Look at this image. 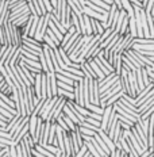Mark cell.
<instances>
[{
	"label": "cell",
	"instance_id": "cell-25",
	"mask_svg": "<svg viewBox=\"0 0 154 157\" xmlns=\"http://www.w3.org/2000/svg\"><path fill=\"white\" fill-rule=\"evenodd\" d=\"M146 18H147V25H149V30H150V37L154 38V19L153 15L150 12H146Z\"/></svg>",
	"mask_w": 154,
	"mask_h": 157
},
{
	"label": "cell",
	"instance_id": "cell-34",
	"mask_svg": "<svg viewBox=\"0 0 154 157\" xmlns=\"http://www.w3.org/2000/svg\"><path fill=\"white\" fill-rule=\"evenodd\" d=\"M43 42H45V44H47V45H49V46H50L51 49H54V48H58L57 45L54 44V41H53V39H51L50 37H49L47 34H45V37H43Z\"/></svg>",
	"mask_w": 154,
	"mask_h": 157
},
{
	"label": "cell",
	"instance_id": "cell-39",
	"mask_svg": "<svg viewBox=\"0 0 154 157\" xmlns=\"http://www.w3.org/2000/svg\"><path fill=\"white\" fill-rule=\"evenodd\" d=\"M9 157H18V153H16V145L9 146Z\"/></svg>",
	"mask_w": 154,
	"mask_h": 157
},
{
	"label": "cell",
	"instance_id": "cell-6",
	"mask_svg": "<svg viewBox=\"0 0 154 157\" xmlns=\"http://www.w3.org/2000/svg\"><path fill=\"white\" fill-rule=\"evenodd\" d=\"M111 111H112V106H107V107H104L103 115H101V121H100V127L104 130V132H107V126H108V121H110Z\"/></svg>",
	"mask_w": 154,
	"mask_h": 157
},
{
	"label": "cell",
	"instance_id": "cell-28",
	"mask_svg": "<svg viewBox=\"0 0 154 157\" xmlns=\"http://www.w3.org/2000/svg\"><path fill=\"white\" fill-rule=\"evenodd\" d=\"M39 63H41V67H42V71L45 73H49V68H47V64H46V58H45V53L43 50L39 53Z\"/></svg>",
	"mask_w": 154,
	"mask_h": 157
},
{
	"label": "cell",
	"instance_id": "cell-29",
	"mask_svg": "<svg viewBox=\"0 0 154 157\" xmlns=\"http://www.w3.org/2000/svg\"><path fill=\"white\" fill-rule=\"evenodd\" d=\"M58 95L60 96H65L68 100H74V94L73 92H69V91H65L62 88L58 87Z\"/></svg>",
	"mask_w": 154,
	"mask_h": 157
},
{
	"label": "cell",
	"instance_id": "cell-38",
	"mask_svg": "<svg viewBox=\"0 0 154 157\" xmlns=\"http://www.w3.org/2000/svg\"><path fill=\"white\" fill-rule=\"evenodd\" d=\"M43 3H45V6H46L47 12H53L54 11V7H53V4H51L50 0H43Z\"/></svg>",
	"mask_w": 154,
	"mask_h": 157
},
{
	"label": "cell",
	"instance_id": "cell-18",
	"mask_svg": "<svg viewBox=\"0 0 154 157\" xmlns=\"http://www.w3.org/2000/svg\"><path fill=\"white\" fill-rule=\"evenodd\" d=\"M21 118H22L21 114H16V115H15V117L12 118V119H11V121H9V122L7 123V126L4 127V132H7V133L11 132V130H12V127H14V126L16 125V123H18L19 121H21Z\"/></svg>",
	"mask_w": 154,
	"mask_h": 157
},
{
	"label": "cell",
	"instance_id": "cell-24",
	"mask_svg": "<svg viewBox=\"0 0 154 157\" xmlns=\"http://www.w3.org/2000/svg\"><path fill=\"white\" fill-rule=\"evenodd\" d=\"M137 73V80H138V86H139V92L143 90L146 86H145V81H143V76H142V68H139V69L135 71ZM138 92V94H139Z\"/></svg>",
	"mask_w": 154,
	"mask_h": 157
},
{
	"label": "cell",
	"instance_id": "cell-43",
	"mask_svg": "<svg viewBox=\"0 0 154 157\" xmlns=\"http://www.w3.org/2000/svg\"><path fill=\"white\" fill-rule=\"evenodd\" d=\"M153 4H154V0H149L147 2V6H146V12H152V8H153Z\"/></svg>",
	"mask_w": 154,
	"mask_h": 157
},
{
	"label": "cell",
	"instance_id": "cell-41",
	"mask_svg": "<svg viewBox=\"0 0 154 157\" xmlns=\"http://www.w3.org/2000/svg\"><path fill=\"white\" fill-rule=\"evenodd\" d=\"M38 3H39V6H41V10H42V15L47 14V10H46V6H45L43 0H38Z\"/></svg>",
	"mask_w": 154,
	"mask_h": 157
},
{
	"label": "cell",
	"instance_id": "cell-32",
	"mask_svg": "<svg viewBox=\"0 0 154 157\" xmlns=\"http://www.w3.org/2000/svg\"><path fill=\"white\" fill-rule=\"evenodd\" d=\"M89 2H92L93 4H96V6H99V7H101V8H104V10H110L111 8V6L110 4H107V3H104L103 0H89Z\"/></svg>",
	"mask_w": 154,
	"mask_h": 157
},
{
	"label": "cell",
	"instance_id": "cell-13",
	"mask_svg": "<svg viewBox=\"0 0 154 157\" xmlns=\"http://www.w3.org/2000/svg\"><path fill=\"white\" fill-rule=\"evenodd\" d=\"M134 127H135V130L138 132V134L141 136V138H142V141L146 144L147 146H149V140H147V133L143 130V127L141 126V123H139V121H137L135 123H134Z\"/></svg>",
	"mask_w": 154,
	"mask_h": 157
},
{
	"label": "cell",
	"instance_id": "cell-11",
	"mask_svg": "<svg viewBox=\"0 0 154 157\" xmlns=\"http://www.w3.org/2000/svg\"><path fill=\"white\" fill-rule=\"evenodd\" d=\"M41 86H42V72L35 75V81H34V84H32L34 91H35V95H37V98H39V99L42 98L41 96Z\"/></svg>",
	"mask_w": 154,
	"mask_h": 157
},
{
	"label": "cell",
	"instance_id": "cell-3",
	"mask_svg": "<svg viewBox=\"0 0 154 157\" xmlns=\"http://www.w3.org/2000/svg\"><path fill=\"white\" fill-rule=\"evenodd\" d=\"M66 100L68 99L65 96H60V95H58L57 102H55V104H54L53 109H51V111L49 113L46 121H49V122H55V121H57V118L60 117L61 113L64 111V107H65V104H66Z\"/></svg>",
	"mask_w": 154,
	"mask_h": 157
},
{
	"label": "cell",
	"instance_id": "cell-1",
	"mask_svg": "<svg viewBox=\"0 0 154 157\" xmlns=\"http://www.w3.org/2000/svg\"><path fill=\"white\" fill-rule=\"evenodd\" d=\"M6 26H7L8 31H9V35H11V41H12V45L14 46H22L23 44V34H22V29L18 27L12 23L11 21L6 22Z\"/></svg>",
	"mask_w": 154,
	"mask_h": 157
},
{
	"label": "cell",
	"instance_id": "cell-14",
	"mask_svg": "<svg viewBox=\"0 0 154 157\" xmlns=\"http://www.w3.org/2000/svg\"><path fill=\"white\" fill-rule=\"evenodd\" d=\"M30 15H32L31 12H26V14L23 15H21V16H18V18L15 19V21H12V23H14L15 26H18V27H22L26 22L28 21V18H30Z\"/></svg>",
	"mask_w": 154,
	"mask_h": 157
},
{
	"label": "cell",
	"instance_id": "cell-37",
	"mask_svg": "<svg viewBox=\"0 0 154 157\" xmlns=\"http://www.w3.org/2000/svg\"><path fill=\"white\" fill-rule=\"evenodd\" d=\"M85 121H87V122H89V123H92V125H95V126L100 127V121L95 119V118H92V117H87V118H85Z\"/></svg>",
	"mask_w": 154,
	"mask_h": 157
},
{
	"label": "cell",
	"instance_id": "cell-19",
	"mask_svg": "<svg viewBox=\"0 0 154 157\" xmlns=\"http://www.w3.org/2000/svg\"><path fill=\"white\" fill-rule=\"evenodd\" d=\"M32 19H34V15H30V18H28V21L26 22V23L22 26V34H23V37H27L28 33H30V29H31V23H32Z\"/></svg>",
	"mask_w": 154,
	"mask_h": 157
},
{
	"label": "cell",
	"instance_id": "cell-44",
	"mask_svg": "<svg viewBox=\"0 0 154 157\" xmlns=\"http://www.w3.org/2000/svg\"><path fill=\"white\" fill-rule=\"evenodd\" d=\"M119 122H120V121H119ZM120 126H122V129H131V126L127 125V123H124V122H120Z\"/></svg>",
	"mask_w": 154,
	"mask_h": 157
},
{
	"label": "cell",
	"instance_id": "cell-33",
	"mask_svg": "<svg viewBox=\"0 0 154 157\" xmlns=\"http://www.w3.org/2000/svg\"><path fill=\"white\" fill-rule=\"evenodd\" d=\"M55 122H57V123H58V125H60V126L62 127V129H64V130H65V132H70L69 126H68V125H66V123H65V121H64V119H62V117H61V115H60V117H58V118H57V121H55Z\"/></svg>",
	"mask_w": 154,
	"mask_h": 157
},
{
	"label": "cell",
	"instance_id": "cell-4",
	"mask_svg": "<svg viewBox=\"0 0 154 157\" xmlns=\"http://www.w3.org/2000/svg\"><path fill=\"white\" fill-rule=\"evenodd\" d=\"M119 81H120V86H122V90L124 94L130 95L131 90H130V83H129V71L127 69H122V73L119 76Z\"/></svg>",
	"mask_w": 154,
	"mask_h": 157
},
{
	"label": "cell",
	"instance_id": "cell-42",
	"mask_svg": "<svg viewBox=\"0 0 154 157\" xmlns=\"http://www.w3.org/2000/svg\"><path fill=\"white\" fill-rule=\"evenodd\" d=\"M120 155H122V149H115L114 152H111V155L110 157H120Z\"/></svg>",
	"mask_w": 154,
	"mask_h": 157
},
{
	"label": "cell",
	"instance_id": "cell-16",
	"mask_svg": "<svg viewBox=\"0 0 154 157\" xmlns=\"http://www.w3.org/2000/svg\"><path fill=\"white\" fill-rule=\"evenodd\" d=\"M129 31H130V34L133 35L134 38L138 37V31H137V21H135V16H130V21H129Z\"/></svg>",
	"mask_w": 154,
	"mask_h": 157
},
{
	"label": "cell",
	"instance_id": "cell-23",
	"mask_svg": "<svg viewBox=\"0 0 154 157\" xmlns=\"http://www.w3.org/2000/svg\"><path fill=\"white\" fill-rule=\"evenodd\" d=\"M123 94H124V92H123V90H120L119 92L115 94L112 98H110V99H108L107 102H106V107H107V106H112V104H115V103L118 102V100H119L120 98L123 96Z\"/></svg>",
	"mask_w": 154,
	"mask_h": 157
},
{
	"label": "cell",
	"instance_id": "cell-12",
	"mask_svg": "<svg viewBox=\"0 0 154 157\" xmlns=\"http://www.w3.org/2000/svg\"><path fill=\"white\" fill-rule=\"evenodd\" d=\"M87 61L91 64V67H92L93 72H95V73H96L97 80H101V78H104V77H106V75H104V72L100 69V67H99V65H97L96 63H95V60H93V58H89V60H87Z\"/></svg>",
	"mask_w": 154,
	"mask_h": 157
},
{
	"label": "cell",
	"instance_id": "cell-48",
	"mask_svg": "<svg viewBox=\"0 0 154 157\" xmlns=\"http://www.w3.org/2000/svg\"><path fill=\"white\" fill-rule=\"evenodd\" d=\"M2 3H3V0H0V6H2Z\"/></svg>",
	"mask_w": 154,
	"mask_h": 157
},
{
	"label": "cell",
	"instance_id": "cell-22",
	"mask_svg": "<svg viewBox=\"0 0 154 157\" xmlns=\"http://www.w3.org/2000/svg\"><path fill=\"white\" fill-rule=\"evenodd\" d=\"M129 21H130V16H129V14H127L126 16H124L123 23H122V27H120V31H119L120 35H126L127 33H130V31H129Z\"/></svg>",
	"mask_w": 154,
	"mask_h": 157
},
{
	"label": "cell",
	"instance_id": "cell-21",
	"mask_svg": "<svg viewBox=\"0 0 154 157\" xmlns=\"http://www.w3.org/2000/svg\"><path fill=\"white\" fill-rule=\"evenodd\" d=\"M45 100L46 99H39V102L35 104V107H34V111H32V114L31 115H35V117H39L41 115V113H42V109H43V104H45Z\"/></svg>",
	"mask_w": 154,
	"mask_h": 157
},
{
	"label": "cell",
	"instance_id": "cell-5",
	"mask_svg": "<svg viewBox=\"0 0 154 157\" xmlns=\"http://www.w3.org/2000/svg\"><path fill=\"white\" fill-rule=\"evenodd\" d=\"M80 69L83 71V73H84V76H85V77H89V78H97L96 73L93 72L92 67H91V64L88 63L87 60H83V61L80 63Z\"/></svg>",
	"mask_w": 154,
	"mask_h": 157
},
{
	"label": "cell",
	"instance_id": "cell-10",
	"mask_svg": "<svg viewBox=\"0 0 154 157\" xmlns=\"http://www.w3.org/2000/svg\"><path fill=\"white\" fill-rule=\"evenodd\" d=\"M114 68H115V73L120 76V73H122V69H123L122 53H115V60H114Z\"/></svg>",
	"mask_w": 154,
	"mask_h": 157
},
{
	"label": "cell",
	"instance_id": "cell-9",
	"mask_svg": "<svg viewBox=\"0 0 154 157\" xmlns=\"http://www.w3.org/2000/svg\"><path fill=\"white\" fill-rule=\"evenodd\" d=\"M50 126H51V122L49 121H45V127H43V133H42V138L39 141V145H46L49 144V134H50Z\"/></svg>",
	"mask_w": 154,
	"mask_h": 157
},
{
	"label": "cell",
	"instance_id": "cell-47",
	"mask_svg": "<svg viewBox=\"0 0 154 157\" xmlns=\"http://www.w3.org/2000/svg\"><path fill=\"white\" fill-rule=\"evenodd\" d=\"M84 157H93L92 155H91V153L89 152H87V153H85V155H84Z\"/></svg>",
	"mask_w": 154,
	"mask_h": 157
},
{
	"label": "cell",
	"instance_id": "cell-27",
	"mask_svg": "<svg viewBox=\"0 0 154 157\" xmlns=\"http://www.w3.org/2000/svg\"><path fill=\"white\" fill-rule=\"evenodd\" d=\"M84 144L87 145V148H88V152L91 153L93 157H101L100 155H99V152L96 150V148H95V145L91 141H84Z\"/></svg>",
	"mask_w": 154,
	"mask_h": 157
},
{
	"label": "cell",
	"instance_id": "cell-26",
	"mask_svg": "<svg viewBox=\"0 0 154 157\" xmlns=\"http://www.w3.org/2000/svg\"><path fill=\"white\" fill-rule=\"evenodd\" d=\"M93 137H95V138H96V141L100 144V146H101V148H103V150H104V152H106L107 155H111V150H110V148H108V146H107V144L103 141V138H101V137L99 136V133H96V134H95Z\"/></svg>",
	"mask_w": 154,
	"mask_h": 157
},
{
	"label": "cell",
	"instance_id": "cell-35",
	"mask_svg": "<svg viewBox=\"0 0 154 157\" xmlns=\"http://www.w3.org/2000/svg\"><path fill=\"white\" fill-rule=\"evenodd\" d=\"M114 30H112V29H111V27H108V29H106V30H104V33H103V34H101L100 35V44H101V42H103L104 41V39H106L107 37H108V35H110L111 34V33H112Z\"/></svg>",
	"mask_w": 154,
	"mask_h": 157
},
{
	"label": "cell",
	"instance_id": "cell-7",
	"mask_svg": "<svg viewBox=\"0 0 154 157\" xmlns=\"http://www.w3.org/2000/svg\"><path fill=\"white\" fill-rule=\"evenodd\" d=\"M97 133H99V136L101 137V138H103V141L107 144V146H108V148H110L111 152H114V150L116 149V145H115V144H114L112 138H111V137L107 134V132H104V130L100 127V129H99V132H97Z\"/></svg>",
	"mask_w": 154,
	"mask_h": 157
},
{
	"label": "cell",
	"instance_id": "cell-17",
	"mask_svg": "<svg viewBox=\"0 0 154 157\" xmlns=\"http://www.w3.org/2000/svg\"><path fill=\"white\" fill-rule=\"evenodd\" d=\"M81 35H83V34H80V33H77V31L74 33V34H73V35H72V37L69 38V41L66 42V45H65V46H64L65 50H66V52L69 50V49H70V48L73 46V45H74V44H76V42L78 41V38H80Z\"/></svg>",
	"mask_w": 154,
	"mask_h": 157
},
{
	"label": "cell",
	"instance_id": "cell-30",
	"mask_svg": "<svg viewBox=\"0 0 154 157\" xmlns=\"http://www.w3.org/2000/svg\"><path fill=\"white\" fill-rule=\"evenodd\" d=\"M87 109L91 110V111H93V113L100 114V115H103V111H104V109H103L101 106H97V104H92V103L87 104Z\"/></svg>",
	"mask_w": 154,
	"mask_h": 157
},
{
	"label": "cell",
	"instance_id": "cell-40",
	"mask_svg": "<svg viewBox=\"0 0 154 157\" xmlns=\"http://www.w3.org/2000/svg\"><path fill=\"white\" fill-rule=\"evenodd\" d=\"M27 6H28V10H30L31 14L32 15H37V11H35V7H34V4H32L31 0H27Z\"/></svg>",
	"mask_w": 154,
	"mask_h": 157
},
{
	"label": "cell",
	"instance_id": "cell-15",
	"mask_svg": "<svg viewBox=\"0 0 154 157\" xmlns=\"http://www.w3.org/2000/svg\"><path fill=\"white\" fill-rule=\"evenodd\" d=\"M37 119H38V117L30 115V121H28V134H30L32 138H34L35 129H37Z\"/></svg>",
	"mask_w": 154,
	"mask_h": 157
},
{
	"label": "cell",
	"instance_id": "cell-46",
	"mask_svg": "<svg viewBox=\"0 0 154 157\" xmlns=\"http://www.w3.org/2000/svg\"><path fill=\"white\" fill-rule=\"evenodd\" d=\"M120 157H129V155H127L126 152H123V150H122V155H120Z\"/></svg>",
	"mask_w": 154,
	"mask_h": 157
},
{
	"label": "cell",
	"instance_id": "cell-50",
	"mask_svg": "<svg viewBox=\"0 0 154 157\" xmlns=\"http://www.w3.org/2000/svg\"><path fill=\"white\" fill-rule=\"evenodd\" d=\"M68 157H73V156H68Z\"/></svg>",
	"mask_w": 154,
	"mask_h": 157
},
{
	"label": "cell",
	"instance_id": "cell-8",
	"mask_svg": "<svg viewBox=\"0 0 154 157\" xmlns=\"http://www.w3.org/2000/svg\"><path fill=\"white\" fill-rule=\"evenodd\" d=\"M64 141H65V152L70 156H74V149H73V144H72L69 132H64Z\"/></svg>",
	"mask_w": 154,
	"mask_h": 157
},
{
	"label": "cell",
	"instance_id": "cell-20",
	"mask_svg": "<svg viewBox=\"0 0 154 157\" xmlns=\"http://www.w3.org/2000/svg\"><path fill=\"white\" fill-rule=\"evenodd\" d=\"M84 22H85V35H93L92 34V25H91V16L84 14Z\"/></svg>",
	"mask_w": 154,
	"mask_h": 157
},
{
	"label": "cell",
	"instance_id": "cell-2",
	"mask_svg": "<svg viewBox=\"0 0 154 157\" xmlns=\"http://www.w3.org/2000/svg\"><path fill=\"white\" fill-rule=\"evenodd\" d=\"M49 22H50V12L47 14L39 16V22H38V27H37V31L34 34V38L39 42H43V37L46 34V30L49 29Z\"/></svg>",
	"mask_w": 154,
	"mask_h": 157
},
{
	"label": "cell",
	"instance_id": "cell-31",
	"mask_svg": "<svg viewBox=\"0 0 154 157\" xmlns=\"http://www.w3.org/2000/svg\"><path fill=\"white\" fill-rule=\"evenodd\" d=\"M78 129H80V132L83 136H95L97 132H95V130H91L88 129V127H84V126H78Z\"/></svg>",
	"mask_w": 154,
	"mask_h": 157
},
{
	"label": "cell",
	"instance_id": "cell-36",
	"mask_svg": "<svg viewBox=\"0 0 154 157\" xmlns=\"http://www.w3.org/2000/svg\"><path fill=\"white\" fill-rule=\"evenodd\" d=\"M31 2H32V4H34V7H35L37 15H38V16H42V10H41V6H39L38 0H31Z\"/></svg>",
	"mask_w": 154,
	"mask_h": 157
},
{
	"label": "cell",
	"instance_id": "cell-45",
	"mask_svg": "<svg viewBox=\"0 0 154 157\" xmlns=\"http://www.w3.org/2000/svg\"><path fill=\"white\" fill-rule=\"evenodd\" d=\"M103 2H104V3H107V4H110V6H111V4H112V3H114V0H103Z\"/></svg>",
	"mask_w": 154,
	"mask_h": 157
},
{
	"label": "cell",
	"instance_id": "cell-49",
	"mask_svg": "<svg viewBox=\"0 0 154 157\" xmlns=\"http://www.w3.org/2000/svg\"><path fill=\"white\" fill-rule=\"evenodd\" d=\"M104 157H110V155H106V156H104Z\"/></svg>",
	"mask_w": 154,
	"mask_h": 157
}]
</instances>
